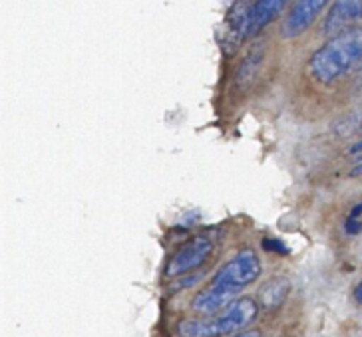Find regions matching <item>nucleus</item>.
Returning <instances> with one entry per match:
<instances>
[{
    "instance_id": "nucleus-10",
    "label": "nucleus",
    "mask_w": 362,
    "mask_h": 337,
    "mask_svg": "<svg viewBox=\"0 0 362 337\" xmlns=\"http://www.w3.org/2000/svg\"><path fill=\"white\" fill-rule=\"evenodd\" d=\"M231 337H261V333H259V331H253V329H251V331H241V333H237V336H231Z\"/></svg>"
},
{
    "instance_id": "nucleus-1",
    "label": "nucleus",
    "mask_w": 362,
    "mask_h": 337,
    "mask_svg": "<svg viewBox=\"0 0 362 337\" xmlns=\"http://www.w3.org/2000/svg\"><path fill=\"white\" fill-rule=\"evenodd\" d=\"M261 276V262L253 250H241L217 270L207 288L197 292L192 300V310L202 316L221 314L239 294Z\"/></svg>"
},
{
    "instance_id": "nucleus-2",
    "label": "nucleus",
    "mask_w": 362,
    "mask_h": 337,
    "mask_svg": "<svg viewBox=\"0 0 362 337\" xmlns=\"http://www.w3.org/2000/svg\"><path fill=\"white\" fill-rule=\"evenodd\" d=\"M362 70V28L342 32L313 54L310 75L319 84H334Z\"/></svg>"
},
{
    "instance_id": "nucleus-5",
    "label": "nucleus",
    "mask_w": 362,
    "mask_h": 337,
    "mask_svg": "<svg viewBox=\"0 0 362 337\" xmlns=\"http://www.w3.org/2000/svg\"><path fill=\"white\" fill-rule=\"evenodd\" d=\"M327 4L329 0H295L283 26V36L297 38L303 32L309 30L310 24L317 20L319 12L325 11Z\"/></svg>"
},
{
    "instance_id": "nucleus-7",
    "label": "nucleus",
    "mask_w": 362,
    "mask_h": 337,
    "mask_svg": "<svg viewBox=\"0 0 362 337\" xmlns=\"http://www.w3.org/2000/svg\"><path fill=\"white\" fill-rule=\"evenodd\" d=\"M288 0H257L251 8V14L247 18L249 34H257L261 28H265L269 22H273L283 12Z\"/></svg>"
},
{
    "instance_id": "nucleus-3",
    "label": "nucleus",
    "mask_w": 362,
    "mask_h": 337,
    "mask_svg": "<svg viewBox=\"0 0 362 337\" xmlns=\"http://www.w3.org/2000/svg\"><path fill=\"white\" fill-rule=\"evenodd\" d=\"M257 317V302L251 298H239L221 314L202 317V319H183L177 326L181 337H225L245 331Z\"/></svg>"
},
{
    "instance_id": "nucleus-9",
    "label": "nucleus",
    "mask_w": 362,
    "mask_h": 337,
    "mask_svg": "<svg viewBox=\"0 0 362 337\" xmlns=\"http://www.w3.org/2000/svg\"><path fill=\"white\" fill-rule=\"evenodd\" d=\"M352 298H354V302L356 304H361L362 306V282L356 288H354V292H352Z\"/></svg>"
},
{
    "instance_id": "nucleus-8",
    "label": "nucleus",
    "mask_w": 362,
    "mask_h": 337,
    "mask_svg": "<svg viewBox=\"0 0 362 337\" xmlns=\"http://www.w3.org/2000/svg\"><path fill=\"white\" fill-rule=\"evenodd\" d=\"M361 214H362V204H356V207L352 209L351 216L346 219V232H349V234H358V232L362 231Z\"/></svg>"
},
{
    "instance_id": "nucleus-6",
    "label": "nucleus",
    "mask_w": 362,
    "mask_h": 337,
    "mask_svg": "<svg viewBox=\"0 0 362 337\" xmlns=\"http://www.w3.org/2000/svg\"><path fill=\"white\" fill-rule=\"evenodd\" d=\"M362 20V0H334L325 20V32L339 36Z\"/></svg>"
},
{
    "instance_id": "nucleus-12",
    "label": "nucleus",
    "mask_w": 362,
    "mask_h": 337,
    "mask_svg": "<svg viewBox=\"0 0 362 337\" xmlns=\"http://www.w3.org/2000/svg\"><path fill=\"white\" fill-rule=\"evenodd\" d=\"M352 175H362V163H361V165H356V167L352 168Z\"/></svg>"
},
{
    "instance_id": "nucleus-4",
    "label": "nucleus",
    "mask_w": 362,
    "mask_h": 337,
    "mask_svg": "<svg viewBox=\"0 0 362 337\" xmlns=\"http://www.w3.org/2000/svg\"><path fill=\"white\" fill-rule=\"evenodd\" d=\"M214 252V243L205 236H197L192 243L181 246L177 252L173 254L168 262L165 272L170 278L181 274H189L193 270H197L199 266L207 262V258Z\"/></svg>"
},
{
    "instance_id": "nucleus-11",
    "label": "nucleus",
    "mask_w": 362,
    "mask_h": 337,
    "mask_svg": "<svg viewBox=\"0 0 362 337\" xmlns=\"http://www.w3.org/2000/svg\"><path fill=\"white\" fill-rule=\"evenodd\" d=\"M351 153L352 155H362V139L358 141V143H356V145H354V147L351 149Z\"/></svg>"
}]
</instances>
